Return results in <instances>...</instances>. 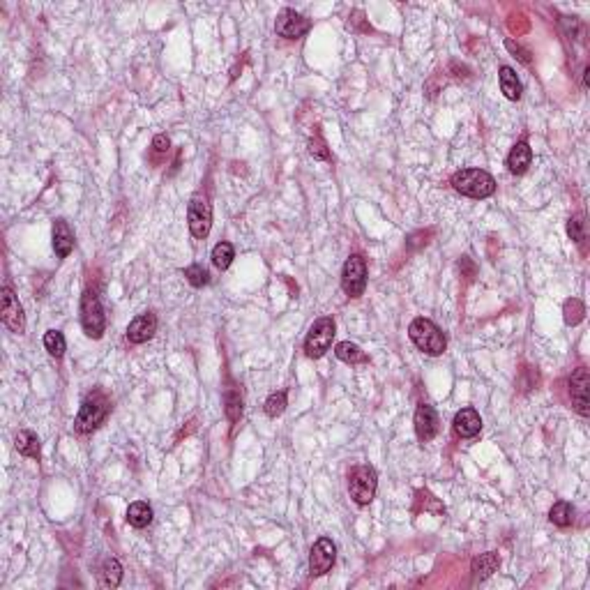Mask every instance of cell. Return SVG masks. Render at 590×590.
Returning <instances> with one entry per match:
<instances>
[{"label":"cell","mask_w":590,"mask_h":590,"mask_svg":"<svg viewBox=\"0 0 590 590\" xmlns=\"http://www.w3.org/2000/svg\"><path fill=\"white\" fill-rule=\"evenodd\" d=\"M450 182L461 196H468V199H489L496 192L494 175L485 169H461L452 175Z\"/></svg>","instance_id":"6da1fadb"},{"label":"cell","mask_w":590,"mask_h":590,"mask_svg":"<svg viewBox=\"0 0 590 590\" xmlns=\"http://www.w3.org/2000/svg\"><path fill=\"white\" fill-rule=\"evenodd\" d=\"M109 410H111L109 397H106L102 390L90 392V395L83 399L81 408H78V415L74 420V429L78 434H90V431H95L106 420Z\"/></svg>","instance_id":"7a4b0ae2"},{"label":"cell","mask_w":590,"mask_h":590,"mask_svg":"<svg viewBox=\"0 0 590 590\" xmlns=\"http://www.w3.org/2000/svg\"><path fill=\"white\" fill-rule=\"evenodd\" d=\"M408 337L422 353H427V356H442L447 348V339H445V334H442V330L434 321H429L425 316H420L410 323Z\"/></svg>","instance_id":"3957f363"},{"label":"cell","mask_w":590,"mask_h":590,"mask_svg":"<svg viewBox=\"0 0 590 590\" xmlns=\"http://www.w3.org/2000/svg\"><path fill=\"white\" fill-rule=\"evenodd\" d=\"M334 334H337V326H334V319L330 316H321L314 321V326L307 332V339H304V353L307 358L319 360L330 351Z\"/></svg>","instance_id":"277c9868"},{"label":"cell","mask_w":590,"mask_h":590,"mask_svg":"<svg viewBox=\"0 0 590 590\" xmlns=\"http://www.w3.org/2000/svg\"><path fill=\"white\" fill-rule=\"evenodd\" d=\"M81 326L90 339H102V334L106 330L104 307H102L100 295H97L95 289H88L81 295Z\"/></svg>","instance_id":"5b68a950"},{"label":"cell","mask_w":590,"mask_h":590,"mask_svg":"<svg viewBox=\"0 0 590 590\" xmlns=\"http://www.w3.org/2000/svg\"><path fill=\"white\" fill-rule=\"evenodd\" d=\"M376 487H378V475L376 470L371 466L362 464V466H356L351 468L348 473V494L351 498L356 500L358 505H369L373 496H376Z\"/></svg>","instance_id":"8992f818"},{"label":"cell","mask_w":590,"mask_h":590,"mask_svg":"<svg viewBox=\"0 0 590 590\" xmlns=\"http://www.w3.org/2000/svg\"><path fill=\"white\" fill-rule=\"evenodd\" d=\"M187 222H190V231L194 238H208L212 229V205L205 194H194L190 205H187Z\"/></svg>","instance_id":"52a82bcc"},{"label":"cell","mask_w":590,"mask_h":590,"mask_svg":"<svg viewBox=\"0 0 590 590\" xmlns=\"http://www.w3.org/2000/svg\"><path fill=\"white\" fill-rule=\"evenodd\" d=\"M341 289L348 298H360L367 289V261L360 254L346 259L341 270Z\"/></svg>","instance_id":"ba28073f"},{"label":"cell","mask_w":590,"mask_h":590,"mask_svg":"<svg viewBox=\"0 0 590 590\" xmlns=\"http://www.w3.org/2000/svg\"><path fill=\"white\" fill-rule=\"evenodd\" d=\"M334 560H337V547L330 537H321L314 542L311 554H309V574L311 576H323L328 574Z\"/></svg>","instance_id":"9c48e42d"},{"label":"cell","mask_w":590,"mask_h":590,"mask_svg":"<svg viewBox=\"0 0 590 590\" xmlns=\"http://www.w3.org/2000/svg\"><path fill=\"white\" fill-rule=\"evenodd\" d=\"M3 304H0V316H3V323L5 326L16 332V334H24L26 330V316H24V307L19 298L14 295L12 286H3Z\"/></svg>","instance_id":"30bf717a"},{"label":"cell","mask_w":590,"mask_h":590,"mask_svg":"<svg viewBox=\"0 0 590 590\" xmlns=\"http://www.w3.org/2000/svg\"><path fill=\"white\" fill-rule=\"evenodd\" d=\"M311 28V21L307 16H302L295 9H284L274 21V33L284 39H300L302 35H307Z\"/></svg>","instance_id":"8fae6325"},{"label":"cell","mask_w":590,"mask_h":590,"mask_svg":"<svg viewBox=\"0 0 590 590\" xmlns=\"http://www.w3.org/2000/svg\"><path fill=\"white\" fill-rule=\"evenodd\" d=\"M588 390H590V376L586 367L574 369V373L569 376V397H572V406L576 408L579 415H588Z\"/></svg>","instance_id":"7c38bea8"},{"label":"cell","mask_w":590,"mask_h":590,"mask_svg":"<svg viewBox=\"0 0 590 590\" xmlns=\"http://www.w3.org/2000/svg\"><path fill=\"white\" fill-rule=\"evenodd\" d=\"M415 434L422 442H429L431 438H434L438 434V413L434 406H429V404H420L418 410H415Z\"/></svg>","instance_id":"4fadbf2b"},{"label":"cell","mask_w":590,"mask_h":590,"mask_svg":"<svg viewBox=\"0 0 590 590\" xmlns=\"http://www.w3.org/2000/svg\"><path fill=\"white\" fill-rule=\"evenodd\" d=\"M157 332V316L152 311L139 314L130 326H127V339L132 343H145L148 339H152Z\"/></svg>","instance_id":"5bb4252c"},{"label":"cell","mask_w":590,"mask_h":590,"mask_svg":"<svg viewBox=\"0 0 590 590\" xmlns=\"http://www.w3.org/2000/svg\"><path fill=\"white\" fill-rule=\"evenodd\" d=\"M452 427H455V434L459 438H475L482 429V418L475 408H461L457 415H455V422H452Z\"/></svg>","instance_id":"9a60e30c"},{"label":"cell","mask_w":590,"mask_h":590,"mask_svg":"<svg viewBox=\"0 0 590 590\" xmlns=\"http://www.w3.org/2000/svg\"><path fill=\"white\" fill-rule=\"evenodd\" d=\"M74 249V231L65 219L53 222V252L58 259H67Z\"/></svg>","instance_id":"2e32d148"},{"label":"cell","mask_w":590,"mask_h":590,"mask_svg":"<svg viewBox=\"0 0 590 590\" xmlns=\"http://www.w3.org/2000/svg\"><path fill=\"white\" fill-rule=\"evenodd\" d=\"M530 162H533V150H530L528 141H517L507 155V171L514 175H521L528 171Z\"/></svg>","instance_id":"e0dca14e"},{"label":"cell","mask_w":590,"mask_h":590,"mask_svg":"<svg viewBox=\"0 0 590 590\" xmlns=\"http://www.w3.org/2000/svg\"><path fill=\"white\" fill-rule=\"evenodd\" d=\"M500 565V556L496 552H487V554H480L473 565H470V572H473V579L475 581H485L491 574L496 572Z\"/></svg>","instance_id":"ac0fdd59"},{"label":"cell","mask_w":590,"mask_h":590,"mask_svg":"<svg viewBox=\"0 0 590 590\" xmlns=\"http://www.w3.org/2000/svg\"><path fill=\"white\" fill-rule=\"evenodd\" d=\"M498 81H500V90H503V95L507 97V100H512V102L521 100L524 88H521V81H519V76H517V72L512 70V67H507V65L500 67Z\"/></svg>","instance_id":"d6986e66"},{"label":"cell","mask_w":590,"mask_h":590,"mask_svg":"<svg viewBox=\"0 0 590 590\" xmlns=\"http://www.w3.org/2000/svg\"><path fill=\"white\" fill-rule=\"evenodd\" d=\"M334 356H337L341 362H346V365H367L369 362L367 353L353 341H339L337 346H334Z\"/></svg>","instance_id":"ffe728a7"},{"label":"cell","mask_w":590,"mask_h":590,"mask_svg":"<svg viewBox=\"0 0 590 590\" xmlns=\"http://www.w3.org/2000/svg\"><path fill=\"white\" fill-rule=\"evenodd\" d=\"M152 521V507L145 503V500H136L130 507H127V524L134 528H145L150 526Z\"/></svg>","instance_id":"44dd1931"},{"label":"cell","mask_w":590,"mask_h":590,"mask_svg":"<svg viewBox=\"0 0 590 590\" xmlns=\"http://www.w3.org/2000/svg\"><path fill=\"white\" fill-rule=\"evenodd\" d=\"M14 445L19 450V455L39 461V438L33 434V431H28V429L19 431V434L14 436Z\"/></svg>","instance_id":"7402d4cb"},{"label":"cell","mask_w":590,"mask_h":590,"mask_svg":"<svg viewBox=\"0 0 590 590\" xmlns=\"http://www.w3.org/2000/svg\"><path fill=\"white\" fill-rule=\"evenodd\" d=\"M123 581V565L118 563L115 558H106L102 563V572H100V584L104 588H118Z\"/></svg>","instance_id":"603a6c76"},{"label":"cell","mask_w":590,"mask_h":590,"mask_svg":"<svg viewBox=\"0 0 590 590\" xmlns=\"http://www.w3.org/2000/svg\"><path fill=\"white\" fill-rule=\"evenodd\" d=\"M224 406H226V418L231 422H238L242 415V395L240 390L229 383V388L224 390Z\"/></svg>","instance_id":"cb8c5ba5"},{"label":"cell","mask_w":590,"mask_h":590,"mask_svg":"<svg viewBox=\"0 0 590 590\" xmlns=\"http://www.w3.org/2000/svg\"><path fill=\"white\" fill-rule=\"evenodd\" d=\"M212 265L217 270H226L229 268V265L233 263V259H235V249H233V244L231 242H217L212 247Z\"/></svg>","instance_id":"d4e9b609"},{"label":"cell","mask_w":590,"mask_h":590,"mask_svg":"<svg viewBox=\"0 0 590 590\" xmlns=\"http://www.w3.org/2000/svg\"><path fill=\"white\" fill-rule=\"evenodd\" d=\"M549 519H552V524L560 526V528H567L572 526L574 521V507L565 503V500H558V503L552 507V512H549Z\"/></svg>","instance_id":"484cf974"},{"label":"cell","mask_w":590,"mask_h":590,"mask_svg":"<svg viewBox=\"0 0 590 590\" xmlns=\"http://www.w3.org/2000/svg\"><path fill=\"white\" fill-rule=\"evenodd\" d=\"M44 348L48 351V356L63 358L65 351H67V341H65V337H63V332H61V330H48V332L44 334Z\"/></svg>","instance_id":"4316f807"},{"label":"cell","mask_w":590,"mask_h":590,"mask_svg":"<svg viewBox=\"0 0 590 590\" xmlns=\"http://www.w3.org/2000/svg\"><path fill=\"white\" fill-rule=\"evenodd\" d=\"M284 410H286V390L272 392L268 401H265V413H268L270 418H277Z\"/></svg>","instance_id":"83f0119b"},{"label":"cell","mask_w":590,"mask_h":590,"mask_svg":"<svg viewBox=\"0 0 590 590\" xmlns=\"http://www.w3.org/2000/svg\"><path fill=\"white\" fill-rule=\"evenodd\" d=\"M185 277H187V281H190L194 289H201V286H205V284L210 281L208 270H205L203 265H199V263H194V265H190V268H185Z\"/></svg>","instance_id":"f1b7e54d"},{"label":"cell","mask_w":590,"mask_h":590,"mask_svg":"<svg viewBox=\"0 0 590 590\" xmlns=\"http://www.w3.org/2000/svg\"><path fill=\"white\" fill-rule=\"evenodd\" d=\"M565 323L567 326H576V323H581L584 321V314H586V307H584V302L581 300H567L565 302Z\"/></svg>","instance_id":"f546056e"},{"label":"cell","mask_w":590,"mask_h":590,"mask_svg":"<svg viewBox=\"0 0 590 590\" xmlns=\"http://www.w3.org/2000/svg\"><path fill=\"white\" fill-rule=\"evenodd\" d=\"M309 152L316 157V160H330V150H328V145H326V141H323V136L319 132L309 141Z\"/></svg>","instance_id":"4dcf8cb0"},{"label":"cell","mask_w":590,"mask_h":590,"mask_svg":"<svg viewBox=\"0 0 590 590\" xmlns=\"http://www.w3.org/2000/svg\"><path fill=\"white\" fill-rule=\"evenodd\" d=\"M418 496H420L418 503H422V507H425V509H431L434 514H445V507H442L438 500L429 494V491H418Z\"/></svg>","instance_id":"1f68e13d"},{"label":"cell","mask_w":590,"mask_h":590,"mask_svg":"<svg viewBox=\"0 0 590 590\" xmlns=\"http://www.w3.org/2000/svg\"><path fill=\"white\" fill-rule=\"evenodd\" d=\"M169 148H171L169 136H166V134H157L155 139H152V160L160 162V157H164L166 152H169Z\"/></svg>","instance_id":"d6a6232c"},{"label":"cell","mask_w":590,"mask_h":590,"mask_svg":"<svg viewBox=\"0 0 590 590\" xmlns=\"http://www.w3.org/2000/svg\"><path fill=\"white\" fill-rule=\"evenodd\" d=\"M567 235L574 242H584V222H581V217H569V222H567Z\"/></svg>","instance_id":"836d02e7"},{"label":"cell","mask_w":590,"mask_h":590,"mask_svg":"<svg viewBox=\"0 0 590 590\" xmlns=\"http://www.w3.org/2000/svg\"><path fill=\"white\" fill-rule=\"evenodd\" d=\"M505 46H507L509 51L514 53V58H519V61L524 63V65H530V51H528V48H524L519 42H514V39H507Z\"/></svg>","instance_id":"e575fe53"}]
</instances>
